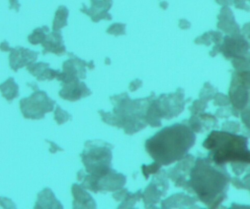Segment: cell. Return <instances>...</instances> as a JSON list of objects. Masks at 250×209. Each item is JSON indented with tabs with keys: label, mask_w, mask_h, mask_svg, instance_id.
<instances>
[{
	"label": "cell",
	"mask_w": 250,
	"mask_h": 209,
	"mask_svg": "<svg viewBox=\"0 0 250 209\" xmlns=\"http://www.w3.org/2000/svg\"><path fill=\"white\" fill-rule=\"evenodd\" d=\"M195 136L182 123L164 127L146 142V150L161 167L181 160L194 144Z\"/></svg>",
	"instance_id": "cell-1"
},
{
	"label": "cell",
	"mask_w": 250,
	"mask_h": 209,
	"mask_svg": "<svg viewBox=\"0 0 250 209\" xmlns=\"http://www.w3.org/2000/svg\"><path fill=\"white\" fill-rule=\"evenodd\" d=\"M246 138L229 133L213 131L203 146L212 150L217 164L231 160L250 162V151L247 150Z\"/></svg>",
	"instance_id": "cell-2"
},
{
	"label": "cell",
	"mask_w": 250,
	"mask_h": 209,
	"mask_svg": "<svg viewBox=\"0 0 250 209\" xmlns=\"http://www.w3.org/2000/svg\"><path fill=\"white\" fill-rule=\"evenodd\" d=\"M223 177L208 162L199 159L191 171L188 184L201 200L208 203L223 189Z\"/></svg>",
	"instance_id": "cell-3"
},
{
	"label": "cell",
	"mask_w": 250,
	"mask_h": 209,
	"mask_svg": "<svg viewBox=\"0 0 250 209\" xmlns=\"http://www.w3.org/2000/svg\"><path fill=\"white\" fill-rule=\"evenodd\" d=\"M113 146L100 140L88 141L84 143V149L80 154L86 172L101 177L112 170Z\"/></svg>",
	"instance_id": "cell-4"
},
{
	"label": "cell",
	"mask_w": 250,
	"mask_h": 209,
	"mask_svg": "<svg viewBox=\"0 0 250 209\" xmlns=\"http://www.w3.org/2000/svg\"><path fill=\"white\" fill-rule=\"evenodd\" d=\"M77 175L78 181L82 182V187L95 193L120 189L126 182V176L117 173L113 169L107 175L101 177L88 173L83 169L78 171Z\"/></svg>",
	"instance_id": "cell-5"
},
{
	"label": "cell",
	"mask_w": 250,
	"mask_h": 209,
	"mask_svg": "<svg viewBox=\"0 0 250 209\" xmlns=\"http://www.w3.org/2000/svg\"><path fill=\"white\" fill-rule=\"evenodd\" d=\"M56 102L50 98L46 92L38 89L31 95L20 100V109L23 118L39 120L54 110Z\"/></svg>",
	"instance_id": "cell-6"
},
{
	"label": "cell",
	"mask_w": 250,
	"mask_h": 209,
	"mask_svg": "<svg viewBox=\"0 0 250 209\" xmlns=\"http://www.w3.org/2000/svg\"><path fill=\"white\" fill-rule=\"evenodd\" d=\"M69 59L64 62L62 64V72L57 77L58 81L62 83L78 79L85 80L87 78V69L88 67L90 70L95 69L94 62L90 61L87 63L82 59L77 57L73 52H68Z\"/></svg>",
	"instance_id": "cell-7"
},
{
	"label": "cell",
	"mask_w": 250,
	"mask_h": 209,
	"mask_svg": "<svg viewBox=\"0 0 250 209\" xmlns=\"http://www.w3.org/2000/svg\"><path fill=\"white\" fill-rule=\"evenodd\" d=\"M76 79L62 83V89L59 92L60 97L70 102H76L82 98L92 95V92L84 82Z\"/></svg>",
	"instance_id": "cell-8"
},
{
	"label": "cell",
	"mask_w": 250,
	"mask_h": 209,
	"mask_svg": "<svg viewBox=\"0 0 250 209\" xmlns=\"http://www.w3.org/2000/svg\"><path fill=\"white\" fill-rule=\"evenodd\" d=\"M9 56L10 66L15 72H18L20 68L28 66L33 64L38 59L39 52L18 46L10 48Z\"/></svg>",
	"instance_id": "cell-9"
},
{
	"label": "cell",
	"mask_w": 250,
	"mask_h": 209,
	"mask_svg": "<svg viewBox=\"0 0 250 209\" xmlns=\"http://www.w3.org/2000/svg\"><path fill=\"white\" fill-rule=\"evenodd\" d=\"M91 6L88 8L85 4L83 3V7L80 11L90 17L92 21L98 22L102 20H112L111 14L107 12L111 9L112 0H90Z\"/></svg>",
	"instance_id": "cell-10"
},
{
	"label": "cell",
	"mask_w": 250,
	"mask_h": 209,
	"mask_svg": "<svg viewBox=\"0 0 250 209\" xmlns=\"http://www.w3.org/2000/svg\"><path fill=\"white\" fill-rule=\"evenodd\" d=\"M42 45L43 48V55L51 53L60 57L64 55L66 53V48L61 31H53V32L47 34Z\"/></svg>",
	"instance_id": "cell-11"
},
{
	"label": "cell",
	"mask_w": 250,
	"mask_h": 209,
	"mask_svg": "<svg viewBox=\"0 0 250 209\" xmlns=\"http://www.w3.org/2000/svg\"><path fill=\"white\" fill-rule=\"evenodd\" d=\"M81 185L73 184L72 193L74 197L73 209H96L97 203L89 192Z\"/></svg>",
	"instance_id": "cell-12"
},
{
	"label": "cell",
	"mask_w": 250,
	"mask_h": 209,
	"mask_svg": "<svg viewBox=\"0 0 250 209\" xmlns=\"http://www.w3.org/2000/svg\"><path fill=\"white\" fill-rule=\"evenodd\" d=\"M224 40L222 50L226 58H239L248 49V44L243 39L232 38L227 36Z\"/></svg>",
	"instance_id": "cell-13"
},
{
	"label": "cell",
	"mask_w": 250,
	"mask_h": 209,
	"mask_svg": "<svg viewBox=\"0 0 250 209\" xmlns=\"http://www.w3.org/2000/svg\"><path fill=\"white\" fill-rule=\"evenodd\" d=\"M50 64L45 63H33L27 66V69L29 73L36 77L39 82H43L46 80L51 81L54 79H57L61 73L59 70H55L50 68Z\"/></svg>",
	"instance_id": "cell-14"
},
{
	"label": "cell",
	"mask_w": 250,
	"mask_h": 209,
	"mask_svg": "<svg viewBox=\"0 0 250 209\" xmlns=\"http://www.w3.org/2000/svg\"><path fill=\"white\" fill-rule=\"evenodd\" d=\"M63 206L55 196L52 190L46 188L39 192L35 209H63Z\"/></svg>",
	"instance_id": "cell-15"
},
{
	"label": "cell",
	"mask_w": 250,
	"mask_h": 209,
	"mask_svg": "<svg viewBox=\"0 0 250 209\" xmlns=\"http://www.w3.org/2000/svg\"><path fill=\"white\" fill-rule=\"evenodd\" d=\"M2 94L8 102H12V101L19 97V86L16 83L13 77H10L0 86Z\"/></svg>",
	"instance_id": "cell-16"
},
{
	"label": "cell",
	"mask_w": 250,
	"mask_h": 209,
	"mask_svg": "<svg viewBox=\"0 0 250 209\" xmlns=\"http://www.w3.org/2000/svg\"><path fill=\"white\" fill-rule=\"evenodd\" d=\"M69 13V10L65 6L61 5L59 7L53 21V31L58 32L67 26Z\"/></svg>",
	"instance_id": "cell-17"
},
{
	"label": "cell",
	"mask_w": 250,
	"mask_h": 209,
	"mask_svg": "<svg viewBox=\"0 0 250 209\" xmlns=\"http://www.w3.org/2000/svg\"><path fill=\"white\" fill-rule=\"evenodd\" d=\"M49 27L46 25L36 28L32 34L28 36V42L34 45L42 44L46 35L49 33Z\"/></svg>",
	"instance_id": "cell-18"
},
{
	"label": "cell",
	"mask_w": 250,
	"mask_h": 209,
	"mask_svg": "<svg viewBox=\"0 0 250 209\" xmlns=\"http://www.w3.org/2000/svg\"><path fill=\"white\" fill-rule=\"evenodd\" d=\"M54 120L59 125H63L69 120H71L72 115L68 112L62 110L60 105H57L56 110L54 112Z\"/></svg>",
	"instance_id": "cell-19"
},
{
	"label": "cell",
	"mask_w": 250,
	"mask_h": 209,
	"mask_svg": "<svg viewBox=\"0 0 250 209\" xmlns=\"http://www.w3.org/2000/svg\"><path fill=\"white\" fill-rule=\"evenodd\" d=\"M125 25L119 24V23H116L109 27L106 32L111 35H113L115 36L122 35L125 34Z\"/></svg>",
	"instance_id": "cell-20"
},
{
	"label": "cell",
	"mask_w": 250,
	"mask_h": 209,
	"mask_svg": "<svg viewBox=\"0 0 250 209\" xmlns=\"http://www.w3.org/2000/svg\"><path fill=\"white\" fill-rule=\"evenodd\" d=\"M47 143H48L50 144L51 148L49 149V151L51 153H56L58 151H63L64 150L61 148L60 146L57 145L56 143H53V142L45 140Z\"/></svg>",
	"instance_id": "cell-21"
},
{
	"label": "cell",
	"mask_w": 250,
	"mask_h": 209,
	"mask_svg": "<svg viewBox=\"0 0 250 209\" xmlns=\"http://www.w3.org/2000/svg\"><path fill=\"white\" fill-rule=\"evenodd\" d=\"M10 3V9H14L17 12H19L21 4L19 3L18 0H9Z\"/></svg>",
	"instance_id": "cell-22"
},
{
	"label": "cell",
	"mask_w": 250,
	"mask_h": 209,
	"mask_svg": "<svg viewBox=\"0 0 250 209\" xmlns=\"http://www.w3.org/2000/svg\"><path fill=\"white\" fill-rule=\"evenodd\" d=\"M10 47L9 46V43L5 41L1 43V50L3 52H8L9 51Z\"/></svg>",
	"instance_id": "cell-23"
}]
</instances>
